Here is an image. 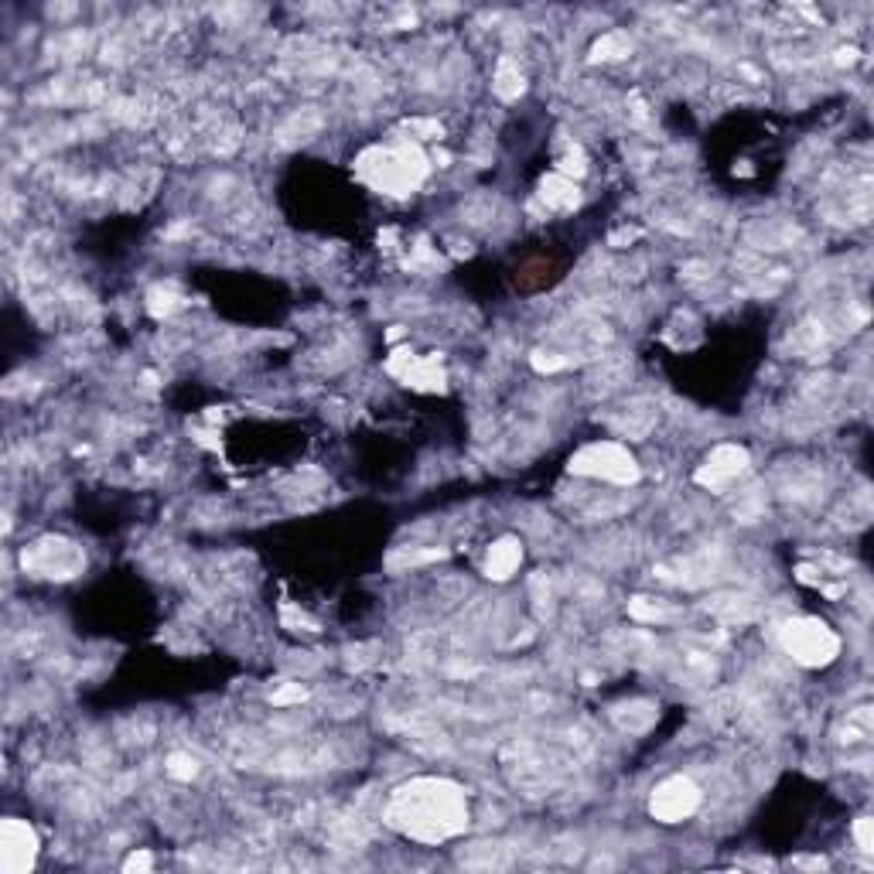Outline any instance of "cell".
Masks as SVG:
<instances>
[{
	"label": "cell",
	"mask_w": 874,
	"mask_h": 874,
	"mask_svg": "<svg viewBox=\"0 0 874 874\" xmlns=\"http://www.w3.org/2000/svg\"><path fill=\"white\" fill-rule=\"evenodd\" d=\"M390 823L403 834L437 844L468 827V799L448 779H417L393 796Z\"/></svg>",
	"instance_id": "1"
},
{
	"label": "cell",
	"mask_w": 874,
	"mask_h": 874,
	"mask_svg": "<svg viewBox=\"0 0 874 874\" xmlns=\"http://www.w3.org/2000/svg\"><path fill=\"white\" fill-rule=\"evenodd\" d=\"M782 646L803 666H827L840 653V639L816 618H796L782 625Z\"/></svg>",
	"instance_id": "2"
},
{
	"label": "cell",
	"mask_w": 874,
	"mask_h": 874,
	"mask_svg": "<svg viewBox=\"0 0 874 874\" xmlns=\"http://www.w3.org/2000/svg\"><path fill=\"white\" fill-rule=\"evenodd\" d=\"M571 468L577 475H595V478H608V482H636L639 478V465L622 444L615 441H601V444H588L581 448L571 461Z\"/></svg>",
	"instance_id": "3"
},
{
	"label": "cell",
	"mask_w": 874,
	"mask_h": 874,
	"mask_svg": "<svg viewBox=\"0 0 874 874\" xmlns=\"http://www.w3.org/2000/svg\"><path fill=\"white\" fill-rule=\"evenodd\" d=\"M697 806H700V789H697L694 779H687V775H673V779L659 782L653 799H649V813L663 823L687 820Z\"/></svg>",
	"instance_id": "4"
},
{
	"label": "cell",
	"mask_w": 874,
	"mask_h": 874,
	"mask_svg": "<svg viewBox=\"0 0 874 874\" xmlns=\"http://www.w3.org/2000/svg\"><path fill=\"white\" fill-rule=\"evenodd\" d=\"M376 158L379 164H373V175H376V185H383L386 192H407V188H414L420 175H424V158H420L414 147L379 151Z\"/></svg>",
	"instance_id": "5"
},
{
	"label": "cell",
	"mask_w": 874,
	"mask_h": 874,
	"mask_svg": "<svg viewBox=\"0 0 874 874\" xmlns=\"http://www.w3.org/2000/svg\"><path fill=\"white\" fill-rule=\"evenodd\" d=\"M38 837L24 820H4L0 827V868L7 874H24L35 864Z\"/></svg>",
	"instance_id": "6"
},
{
	"label": "cell",
	"mask_w": 874,
	"mask_h": 874,
	"mask_svg": "<svg viewBox=\"0 0 874 874\" xmlns=\"http://www.w3.org/2000/svg\"><path fill=\"white\" fill-rule=\"evenodd\" d=\"M745 465H748L745 448H735V444H721V448H717L714 455L707 458V465L700 468L697 482L700 485H711V489H721V485H728L731 478H738L741 472H745Z\"/></svg>",
	"instance_id": "7"
},
{
	"label": "cell",
	"mask_w": 874,
	"mask_h": 874,
	"mask_svg": "<svg viewBox=\"0 0 874 874\" xmlns=\"http://www.w3.org/2000/svg\"><path fill=\"white\" fill-rule=\"evenodd\" d=\"M519 557H523V550H519L516 540H499L496 547L489 550V577H496V581H502V577H509L519 567Z\"/></svg>",
	"instance_id": "8"
},
{
	"label": "cell",
	"mask_w": 874,
	"mask_h": 874,
	"mask_svg": "<svg viewBox=\"0 0 874 874\" xmlns=\"http://www.w3.org/2000/svg\"><path fill=\"white\" fill-rule=\"evenodd\" d=\"M543 199H547L550 205H574L577 188L567 178H550L547 185H543Z\"/></svg>",
	"instance_id": "9"
},
{
	"label": "cell",
	"mask_w": 874,
	"mask_h": 874,
	"mask_svg": "<svg viewBox=\"0 0 874 874\" xmlns=\"http://www.w3.org/2000/svg\"><path fill=\"white\" fill-rule=\"evenodd\" d=\"M519 89H523V76H519V69L513 62H502L499 76H496V93L506 96V100H513V96H519Z\"/></svg>",
	"instance_id": "10"
},
{
	"label": "cell",
	"mask_w": 874,
	"mask_h": 874,
	"mask_svg": "<svg viewBox=\"0 0 874 874\" xmlns=\"http://www.w3.org/2000/svg\"><path fill=\"white\" fill-rule=\"evenodd\" d=\"M625 52H629V38L625 35H608L595 45L598 59H615V55H625Z\"/></svg>",
	"instance_id": "11"
},
{
	"label": "cell",
	"mask_w": 874,
	"mask_h": 874,
	"mask_svg": "<svg viewBox=\"0 0 874 874\" xmlns=\"http://www.w3.org/2000/svg\"><path fill=\"white\" fill-rule=\"evenodd\" d=\"M168 772L178 775V779H188V775H195V762H192V758H185V755H175V758H171Z\"/></svg>",
	"instance_id": "12"
},
{
	"label": "cell",
	"mask_w": 874,
	"mask_h": 874,
	"mask_svg": "<svg viewBox=\"0 0 874 874\" xmlns=\"http://www.w3.org/2000/svg\"><path fill=\"white\" fill-rule=\"evenodd\" d=\"M854 834H857V844H861L864 851H871V820H868V816H864V820H857Z\"/></svg>",
	"instance_id": "13"
},
{
	"label": "cell",
	"mask_w": 874,
	"mask_h": 874,
	"mask_svg": "<svg viewBox=\"0 0 874 874\" xmlns=\"http://www.w3.org/2000/svg\"><path fill=\"white\" fill-rule=\"evenodd\" d=\"M134 868H151V857H147V854H140V857H137V854H134V857H130V861H127V871H134Z\"/></svg>",
	"instance_id": "14"
}]
</instances>
